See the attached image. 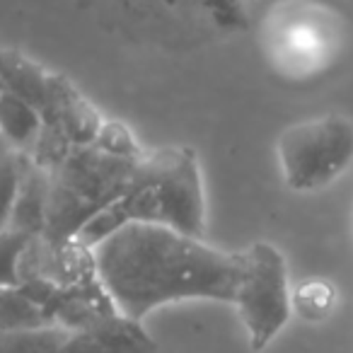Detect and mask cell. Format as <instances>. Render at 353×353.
Segmentation results:
<instances>
[{
	"instance_id": "obj_9",
	"label": "cell",
	"mask_w": 353,
	"mask_h": 353,
	"mask_svg": "<svg viewBox=\"0 0 353 353\" xmlns=\"http://www.w3.org/2000/svg\"><path fill=\"white\" fill-rule=\"evenodd\" d=\"M0 80L6 90L27 99L41 114V121L49 117L54 102V73H46L20 54L0 51Z\"/></svg>"
},
{
	"instance_id": "obj_16",
	"label": "cell",
	"mask_w": 353,
	"mask_h": 353,
	"mask_svg": "<svg viewBox=\"0 0 353 353\" xmlns=\"http://www.w3.org/2000/svg\"><path fill=\"white\" fill-rule=\"evenodd\" d=\"M0 339H3V332H0Z\"/></svg>"
},
{
	"instance_id": "obj_3",
	"label": "cell",
	"mask_w": 353,
	"mask_h": 353,
	"mask_svg": "<svg viewBox=\"0 0 353 353\" xmlns=\"http://www.w3.org/2000/svg\"><path fill=\"white\" fill-rule=\"evenodd\" d=\"M141 157L114 155L97 145L70 148L49 167V211L41 235L54 240L78 237L94 216L126 192Z\"/></svg>"
},
{
	"instance_id": "obj_4",
	"label": "cell",
	"mask_w": 353,
	"mask_h": 353,
	"mask_svg": "<svg viewBox=\"0 0 353 353\" xmlns=\"http://www.w3.org/2000/svg\"><path fill=\"white\" fill-rule=\"evenodd\" d=\"M276 150L285 184L293 192H317L353 162V123L343 117L295 123L281 133Z\"/></svg>"
},
{
	"instance_id": "obj_7",
	"label": "cell",
	"mask_w": 353,
	"mask_h": 353,
	"mask_svg": "<svg viewBox=\"0 0 353 353\" xmlns=\"http://www.w3.org/2000/svg\"><path fill=\"white\" fill-rule=\"evenodd\" d=\"M97 279L94 252L80 237L54 240L34 235L20 256V285H46V288H73Z\"/></svg>"
},
{
	"instance_id": "obj_15",
	"label": "cell",
	"mask_w": 353,
	"mask_h": 353,
	"mask_svg": "<svg viewBox=\"0 0 353 353\" xmlns=\"http://www.w3.org/2000/svg\"><path fill=\"white\" fill-rule=\"evenodd\" d=\"M92 145L102 148L107 152H114V155H123V157H141V148H138L136 138L131 136L123 123L119 121H104L99 136L94 138Z\"/></svg>"
},
{
	"instance_id": "obj_14",
	"label": "cell",
	"mask_w": 353,
	"mask_h": 353,
	"mask_svg": "<svg viewBox=\"0 0 353 353\" xmlns=\"http://www.w3.org/2000/svg\"><path fill=\"white\" fill-rule=\"evenodd\" d=\"M32 235L6 228L0 232V285H20V256Z\"/></svg>"
},
{
	"instance_id": "obj_1",
	"label": "cell",
	"mask_w": 353,
	"mask_h": 353,
	"mask_svg": "<svg viewBox=\"0 0 353 353\" xmlns=\"http://www.w3.org/2000/svg\"><path fill=\"white\" fill-rule=\"evenodd\" d=\"M92 252L117 312L133 322L179 300L232 305L245 274V252L216 250L201 237L157 223H126Z\"/></svg>"
},
{
	"instance_id": "obj_11",
	"label": "cell",
	"mask_w": 353,
	"mask_h": 353,
	"mask_svg": "<svg viewBox=\"0 0 353 353\" xmlns=\"http://www.w3.org/2000/svg\"><path fill=\"white\" fill-rule=\"evenodd\" d=\"M54 324L44 305L22 285H0V332H22Z\"/></svg>"
},
{
	"instance_id": "obj_2",
	"label": "cell",
	"mask_w": 353,
	"mask_h": 353,
	"mask_svg": "<svg viewBox=\"0 0 353 353\" xmlns=\"http://www.w3.org/2000/svg\"><path fill=\"white\" fill-rule=\"evenodd\" d=\"M126 223H157L192 237H206L203 182L192 148L172 145L143 155L126 192L94 216L78 237L94 247Z\"/></svg>"
},
{
	"instance_id": "obj_12",
	"label": "cell",
	"mask_w": 353,
	"mask_h": 353,
	"mask_svg": "<svg viewBox=\"0 0 353 353\" xmlns=\"http://www.w3.org/2000/svg\"><path fill=\"white\" fill-rule=\"evenodd\" d=\"M336 305V288L324 279H310L300 283L293 293V312L305 322H322Z\"/></svg>"
},
{
	"instance_id": "obj_13",
	"label": "cell",
	"mask_w": 353,
	"mask_h": 353,
	"mask_svg": "<svg viewBox=\"0 0 353 353\" xmlns=\"http://www.w3.org/2000/svg\"><path fill=\"white\" fill-rule=\"evenodd\" d=\"M20 184V150L0 141V232L10 225Z\"/></svg>"
},
{
	"instance_id": "obj_8",
	"label": "cell",
	"mask_w": 353,
	"mask_h": 353,
	"mask_svg": "<svg viewBox=\"0 0 353 353\" xmlns=\"http://www.w3.org/2000/svg\"><path fill=\"white\" fill-rule=\"evenodd\" d=\"M49 211V170L34 160L30 152H20V184L12 208L10 225L25 235H41Z\"/></svg>"
},
{
	"instance_id": "obj_10",
	"label": "cell",
	"mask_w": 353,
	"mask_h": 353,
	"mask_svg": "<svg viewBox=\"0 0 353 353\" xmlns=\"http://www.w3.org/2000/svg\"><path fill=\"white\" fill-rule=\"evenodd\" d=\"M41 126V114L27 99L10 90L0 92V141H6L15 150L27 152L34 148Z\"/></svg>"
},
{
	"instance_id": "obj_5",
	"label": "cell",
	"mask_w": 353,
	"mask_h": 353,
	"mask_svg": "<svg viewBox=\"0 0 353 353\" xmlns=\"http://www.w3.org/2000/svg\"><path fill=\"white\" fill-rule=\"evenodd\" d=\"M232 305L240 312L252 351H264L288 324L293 314L288 266L274 245L254 242L245 250V274Z\"/></svg>"
},
{
	"instance_id": "obj_6",
	"label": "cell",
	"mask_w": 353,
	"mask_h": 353,
	"mask_svg": "<svg viewBox=\"0 0 353 353\" xmlns=\"http://www.w3.org/2000/svg\"><path fill=\"white\" fill-rule=\"evenodd\" d=\"M157 343L141 322L121 314L90 324H46L22 332H3L0 353H155Z\"/></svg>"
}]
</instances>
